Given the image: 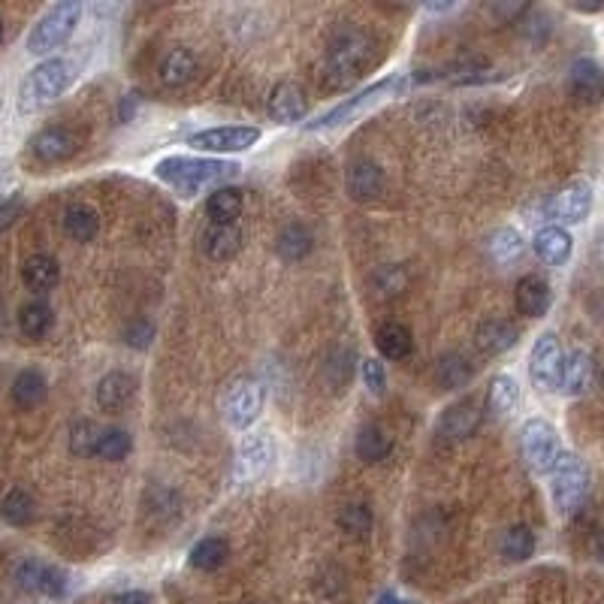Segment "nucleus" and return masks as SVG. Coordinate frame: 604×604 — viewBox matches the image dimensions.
Here are the masks:
<instances>
[{"label":"nucleus","instance_id":"1","mask_svg":"<svg viewBox=\"0 0 604 604\" xmlns=\"http://www.w3.org/2000/svg\"><path fill=\"white\" fill-rule=\"evenodd\" d=\"M155 176L173 188L182 197H197L200 191L209 188H227L230 179L239 176V164L233 161H215V158H185V155H170L155 164Z\"/></svg>","mask_w":604,"mask_h":604},{"label":"nucleus","instance_id":"2","mask_svg":"<svg viewBox=\"0 0 604 604\" xmlns=\"http://www.w3.org/2000/svg\"><path fill=\"white\" fill-rule=\"evenodd\" d=\"M378 43L369 31L360 28H342L330 46H327V76L333 85H348L375 64Z\"/></svg>","mask_w":604,"mask_h":604},{"label":"nucleus","instance_id":"3","mask_svg":"<svg viewBox=\"0 0 604 604\" xmlns=\"http://www.w3.org/2000/svg\"><path fill=\"white\" fill-rule=\"evenodd\" d=\"M76 82V67L67 58H46L19 85V112L34 115L52 106L58 97L67 94V88Z\"/></svg>","mask_w":604,"mask_h":604},{"label":"nucleus","instance_id":"4","mask_svg":"<svg viewBox=\"0 0 604 604\" xmlns=\"http://www.w3.org/2000/svg\"><path fill=\"white\" fill-rule=\"evenodd\" d=\"M79 19H82V4L79 0H61V4L49 7L37 25L31 28L28 34V52L31 55H49L55 52L58 46H64L73 31L79 28Z\"/></svg>","mask_w":604,"mask_h":604},{"label":"nucleus","instance_id":"5","mask_svg":"<svg viewBox=\"0 0 604 604\" xmlns=\"http://www.w3.org/2000/svg\"><path fill=\"white\" fill-rule=\"evenodd\" d=\"M405 88H408V79H405V76H387V79H378V82H372L369 88L357 91L354 97H345L339 106H333L330 112H324L318 121H309L306 130H312V133H315V130H336V127L354 121L360 112H366V109H372L375 103H381L384 97L402 94Z\"/></svg>","mask_w":604,"mask_h":604},{"label":"nucleus","instance_id":"6","mask_svg":"<svg viewBox=\"0 0 604 604\" xmlns=\"http://www.w3.org/2000/svg\"><path fill=\"white\" fill-rule=\"evenodd\" d=\"M547 478H550V499H553L556 511L574 514L589 493V472H586L583 460L571 450H562Z\"/></svg>","mask_w":604,"mask_h":604},{"label":"nucleus","instance_id":"7","mask_svg":"<svg viewBox=\"0 0 604 604\" xmlns=\"http://www.w3.org/2000/svg\"><path fill=\"white\" fill-rule=\"evenodd\" d=\"M520 453L526 466L535 472V475H550L553 463L559 460V435L553 429V423L541 420V417H532L520 426Z\"/></svg>","mask_w":604,"mask_h":604},{"label":"nucleus","instance_id":"8","mask_svg":"<svg viewBox=\"0 0 604 604\" xmlns=\"http://www.w3.org/2000/svg\"><path fill=\"white\" fill-rule=\"evenodd\" d=\"M263 405H266V390H263V384L254 381V378H242V381H236V384L227 390V396H224V417H227V423H230L233 429L248 432V429L260 420Z\"/></svg>","mask_w":604,"mask_h":604},{"label":"nucleus","instance_id":"9","mask_svg":"<svg viewBox=\"0 0 604 604\" xmlns=\"http://www.w3.org/2000/svg\"><path fill=\"white\" fill-rule=\"evenodd\" d=\"M260 127L248 124H227V127H209L188 139L191 148L209 151V155H233V151H248L260 142Z\"/></svg>","mask_w":604,"mask_h":604},{"label":"nucleus","instance_id":"10","mask_svg":"<svg viewBox=\"0 0 604 604\" xmlns=\"http://www.w3.org/2000/svg\"><path fill=\"white\" fill-rule=\"evenodd\" d=\"M562 345L556 339V333H541L529 351V378L532 387L541 393H553L559 390V375H562Z\"/></svg>","mask_w":604,"mask_h":604},{"label":"nucleus","instance_id":"11","mask_svg":"<svg viewBox=\"0 0 604 604\" xmlns=\"http://www.w3.org/2000/svg\"><path fill=\"white\" fill-rule=\"evenodd\" d=\"M13 580L22 592L46 595V598H61L70 586L67 571L58 565H49L43 559H22L13 571Z\"/></svg>","mask_w":604,"mask_h":604},{"label":"nucleus","instance_id":"12","mask_svg":"<svg viewBox=\"0 0 604 604\" xmlns=\"http://www.w3.org/2000/svg\"><path fill=\"white\" fill-rule=\"evenodd\" d=\"M31 155L40 161V164H64L70 158L79 155L82 148V139L76 130L70 127H61V124H52V127H43L31 136Z\"/></svg>","mask_w":604,"mask_h":604},{"label":"nucleus","instance_id":"13","mask_svg":"<svg viewBox=\"0 0 604 604\" xmlns=\"http://www.w3.org/2000/svg\"><path fill=\"white\" fill-rule=\"evenodd\" d=\"M275 460V444L269 441L266 432H254V435H245L239 450H236V469H233V478L239 484H248V481H257L269 472Z\"/></svg>","mask_w":604,"mask_h":604},{"label":"nucleus","instance_id":"14","mask_svg":"<svg viewBox=\"0 0 604 604\" xmlns=\"http://www.w3.org/2000/svg\"><path fill=\"white\" fill-rule=\"evenodd\" d=\"M592 209V188L589 182H571L547 200V218L562 224H580Z\"/></svg>","mask_w":604,"mask_h":604},{"label":"nucleus","instance_id":"15","mask_svg":"<svg viewBox=\"0 0 604 604\" xmlns=\"http://www.w3.org/2000/svg\"><path fill=\"white\" fill-rule=\"evenodd\" d=\"M484 420V411L478 408L475 399H463V402H453L450 408H444V414L438 417V432L447 441H466L469 435L478 432Z\"/></svg>","mask_w":604,"mask_h":604},{"label":"nucleus","instance_id":"16","mask_svg":"<svg viewBox=\"0 0 604 604\" xmlns=\"http://www.w3.org/2000/svg\"><path fill=\"white\" fill-rule=\"evenodd\" d=\"M309 115V97L296 82H278L269 97V118L275 124H296Z\"/></svg>","mask_w":604,"mask_h":604},{"label":"nucleus","instance_id":"17","mask_svg":"<svg viewBox=\"0 0 604 604\" xmlns=\"http://www.w3.org/2000/svg\"><path fill=\"white\" fill-rule=\"evenodd\" d=\"M568 91L577 103H601L604 100V70L592 58H580L568 70Z\"/></svg>","mask_w":604,"mask_h":604},{"label":"nucleus","instance_id":"18","mask_svg":"<svg viewBox=\"0 0 604 604\" xmlns=\"http://www.w3.org/2000/svg\"><path fill=\"white\" fill-rule=\"evenodd\" d=\"M136 393V378L127 375V372H106L100 381H97V390H94V399L100 405V411L106 414H121L130 399Z\"/></svg>","mask_w":604,"mask_h":604},{"label":"nucleus","instance_id":"19","mask_svg":"<svg viewBox=\"0 0 604 604\" xmlns=\"http://www.w3.org/2000/svg\"><path fill=\"white\" fill-rule=\"evenodd\" d=\"M514 299H517V312L523 318H544L550 302H553V293H550V284L547 278L529 272L517 281V290H514Z\"/></svg>","mask_w":604,"mask_h":604},{"label":"nucleus","instance_id":"20","mask_svg":"<svg viewBox=\"0 0 604 604\" xmlns=\"http://www.w3.org/2000/svg\"><path fill=\"white\" fill-rule=\"evenodd\" d=\"M595 381V363L586 351H568L562 357V375H559V390L565 396H583Z\"/></svg>","mask_w":604,"mask_h":604},{"label":"nucleus","instance_id":"21","mask_svg":"<svg viewBox=\"0 0 604 604\" xmlns=\"http://www.w3.org/2000/svg\"><path fill=\"white\" fill-rule=\"evenodd\" d=\"M384 191V173L375 161L360 158L348 167V194L357 203H369Z\"/></svg>","mask_w":604,"mask_h":604},{"label":"nucleus","instance_id":"22","mask_svg":"<svg viewBox=\"0 0 604 604\" xmlns=\"http://www.w3.org/2000/svg\"><path fill=\"white\" fill-rule=\"evenodd\" d=\"M532 248H535V254H538L541 263H547V266H562V263L571 257V251H574V239H571V233H568L565 227L550 224V227H541V230L535 233Z\"/></svg>","mask_w":604,"mask_h":604},{"label":"nucleus","instance_id":"23","mask_svg":"<svg viewBox=\"0 0 604 604\" xmlns=\"http://www.w3.org/2000/svg\"><path fill=\"white\" fill-rule=\"evenodd\" d=\"M197 70H200L197 55H194L191 49H185V46L170 49V52L161 58V64H158V76H161V82H164L167 88H182V85L194 82Z\"/></svg>","mask_w":604,"mask_h":604},{"label":"nucleus","instance_id":"24","mask_svg":"<svg viewBox=\"0 0 604 604\" xmlns=\"http://www.w3.org/2000/svg\"><path fill=\"white\" fill-rule=\"evenodd\" d=\"M22 281H25V287L31 293L43 296V293H49V290L58 287L61 266H58V260L52 254H31L25 260V266H22Z\"/></svg>","mask_w":604,"mask_h":604},{"label":"nucleus","instance_id":"25","mask_svg":"<svg viewBox=\"0 0 604 604\" xmlns=\"http://www.w3.org/2000/svg\"><path fill=\"white\" fill-rule=\"evenodd\" d=\"M517 336H520V330H517L511 321L490 318V321H484V324L475 330V345L481 348V354L496 357V354L511 351V348L517 345Z\"/></svg>","mask_w":604,"mask_h":604},{"label":"nucleus","instance_id":"26","mask_svg":"<svg viewBox=\"0 0 604 604\" xmlns=\"http://www.w3.org/2000/svg\"><path fill=\"white\" fill-rule=\"evenodd\" d=\"M242 248V230L236 224H209L206 233H203V251L224 263V260H233Z\"/></svg>","mask_w":604,"mask_h":604},{"label":"nucleus","instance_id":"27","mask_svg":"<svg viewBox=\"0 0 604 604\" xmlns=\"http://www.w3.org/2000/svg\"><path fill=\"white\" fill-rule=\"evenodd\" d=\"M312 248H315V236H312V230H309L306 224H299V221L287 224V227L278 233V239H275V251H278V257L287 260V263L309 257Z\"/></svg>","mask_w":604,"mask_h":604},{"label":"nucleus","instance_id":"28","mask_svg":"<svg viewBox=\"0 0 604 604\" xmlns=\"http://www.w3.org/2000/svg\"><path fill=\"white\" fill-rule=\"evenodd\" d=\"M52 327H55V312H52L49 302L34 299V302H28V306L19 309V330H22L25 339L40 342V339H46L52 333Z\"/></svg>","mask_w":604,"mask_h":604},{"label":"nucleus","instance_id":"29","mask_svg":"<svg viewBox=\"0 0 604 604\" xmlns=\"http://www.w3.org/2000/svg\"><path fill=\"white\" fill-rule=\"evenodd\" d=\"M375 345H378L381 357H384V360H393V363L405 360V357L411 354V348H414L411 330L402 327V324H396V321H387V324H381V327L375 330Z\"/></svg>","mask_w":604,"mask_h":604},{"label":"nucleus","instance_id":"30","mask_svg":"<svg viewBox=\"0 0 604 604\" xmlns=\"http://www.w3.org/2000/svg\"><path fill=\"white\" fill-rule=\"evenodd\" d=\"M354 450H357V457L363 463H381V460L390 457L393 435L387 429H381V426H363L357 441H354Z\"/></svg>","mask_w":604,"mask_h":604},{"label":"nucleus","instance_id":"31","mask_svg":"<svg viewBox=\"0 0 604 604\" xmlns=\"http://www.w3.org/2000/svg\"><path fill=\"white\" fill-rule=\"evenodd\" d=\"M472 375H475L472 363L463 354H457V351L444 354L438 360V366H435V381H438L441 390H463L472 381Z\"/></svg>","mask_w":604,"mask_h":604},{"label":"nucleus","instance_id":"32","mask_svg":"<svg viewBox=\"0 0 604 604\" xmlns=\"http://www.w3.org/2000/svg\"><path fill=\"white\" fill-rule=\"evenodd\" d=\"M242 191L239 188H218L209 194L206 200V215L212 218V224H236V218L242 215Z\"/></svg>","mask_w":604,"mask_h":604},{"label":"nucleus","instance_id":"33","mask_svg":"<svg viewBox=\"0 0 604 604\" xmlns=\"http://www.w3.org/2000/svg\"><path fill=\"white\" fill-rule=\"evenodd\" d=\"M64 233L76 242H91L100 233V215L85 203H73L64 212Z\"/></svg>","mask_w":604,"mask_h":604},{"label":"nucleus","instance_id":"34","mask_svg":"<svg viewBox=\"0 0 604 604\" xmlns=\"http://www.w3.org/2000/svg\"><path fill=\"white\" fill-rule=\"evenodd\" d=\"M0 517H4V523H10V526H28V523H34V517H37L34 496L28 490H22V487L10 490L4 499H0Z\"/></svg>","mask_w":604,"mask_h":604},{"label":"nucleus","instance_id":"35","mask_svg":"<svg viewBox=\"0 0 604 604\" xmlns=\"http://www.w3.org/2000/svg\"><path fill=\"white\" fill-rule=\"evenodd\" d=\"M10 393H13V402H16L19 408H37V405L46 399L49 384H46V378H43L37 369H25V372L16 375Z\"/></svg>","mask_w":604,"mask_h":604},{"label":"nucleus","instance_id":"36","mask_svg":"<svg viewBox=\"0 0 604 604\" xmlns=\"http://www.w3.org/2000/svg\"><path fill=\"white\" fill-rule=\"evenodd\" d=\"M520 402V384L514 375H496L490 381V393H487V408L496 414V417H505L517 408Z\"/></svg>","mask_w":604,"mask_h":604},{"label":"nucleus","instance_id":"37","mask_svg":"<svg viewBox=\"0 0 604 604\" xmlns=\"http://www.w3.org/2000/svg\"><path fill=\"white\" fill-rule=\"evenodd\" d=\"M230 556V544L218 535H209V538H200L191 550V565L197 571H218Z\"/></svg>","mask_w":604,"mask_h":604},{"label":"nucleus","instance_id":"38","mask_svg":"<svg viewBox=\"0 0 604 604\" xmlns=\"http://www.w3.org/2000/svg\"><path fill=\"white\" fill-rule=\"evenodd\" d=\"M336 523L348 538H369V532L375 526V514L366 502H351L339 511Z\"/></svg>","mask_w":604,"mask_h":604},{"label":"nucleus","instance_id":"39","mask_svg":"<svg viewBox=\"0 0 604 604\" xmlns=\"http://www.w3.org/2000/svg\"><path fill=\"white\" fill-rule=\"evenodd\" d=\"M502 556L508 562H526L532 553H535V532L523 523L511 526L505 535H502V544H499Z\"/></svg>","mask_w":604,"mask_h":604},{"label":"nucleus","instance_id":"40","mask_svg":"<svg viewBox=\"0 0 604 604\" xmlns=\"http://www.w3.org/2000/svg\"><path fill=\"white\" fill-rule=\"evenodd\" d=\"M100 435L103 429L94 423V420H76L70 426V453L79 460H88V457H97V444H100Z\"/></svg>","mask_w":604,"mask_h":604},{"label":"nucleus","instance_id":"41","mask_svg":"<svg viewBox=\"0 0 604 604\" xmlns=\"http://www.w3.org/2000/svg\"><path fill=\"white\" fill-rule=\"evenodd\" d=\"M487 251H490V257L496 260V263H514L523 251H526V242H523V236L514 230V227H502V230H496L493 236H490V242H487Z\"/></svg>","mask_w":604,"mask_h":604},{"label":"nucleus","instance_id":"42","mask_svg":"<svg viewBox=\"0 0 604 604\" xmlns=\"http://www.w3.org/2000/svg\"><path fill=\"white\" fill-rule=\"evenodd\" d=\"M130 450H133V438H130V432H127V429L112 426V429H103V435H100V444H97V460L118 463V460H124V457H127Z\"/></svg>","mask_w":604,"mask_h":604},{"label":"nucleus","instance_id":"43","mask_svg":"<svg viewBox=\"0 0 604 604\" xmlns=\"http://www.w3.org/2000/svg\"><path fill=\"white\" fill-rule=\"evenodd\" d=\"M121 336H124V345H127V348H133V351H148L151 342H155V324L136 318V321H130V324L124 327Z\"/></svg>","mask_w":604,"mask_h":604},{"label":"nucleus","instance_id":"44","mask_svg":"<svg viewBox=\"0 0 604 604\" xmlns=\"http://www.w3.org/2000/svg\"><path fill=\"white\" fill-rule=\"evenodd\" d=\"M405 284H408V275H405L399 266H384V269L375 275V287H378L384 296H393V293L405 290Z\"/></svg>","mask_w":604,"mask_h":604},{"label":"nucleus","instance_id":"45","mask_svg":"<svg viewBox=\"0 0 604 604\" xmlns=\"http://www.w3.org/2000/svg\"><path fill=\"white\" fill-rule=\"evenodd\" d=\"M363 384L372 396H381L387 387V372L378 360H363Z\"/></svg>","mask_w":604,"mask_h":604},{"label":"nucleus","instance_id":"46","mask_svg":"<svg viewBox=\"0 0 604 604\" xmlns=\"http://www.w3.org/2000/svg\"><path fill=\"white\" fill-rule=\"evenodd\" d=\"M22 212H25V197L22 194H13L7 200H0V233H4L7 227H13Z\"/></svg>","mask_w":604,"mask_h":604},{"label":"nucleus","instance_id":"47","mask_svg":"<svg viewBox=\"0 0 604 604\" xmlns=\"http://www.w3.org/2000/svg\"><path fill=\"white\" fill-rule=\"evenodd\" d=\"M523 31L532 40H544V34H550V16L547 13H532V19L523 22Z\"/></svg>","mask_w":604,"mask_h":604},{"label":"nucleus","instance_id":"48","mask_svg":"<svg viewBox=\"0 0 604 604\" xmlns=\"http://www.w3.org/2000/svg\"><path fill=\"white\" fill-rule=\"evenodd\" d=\"M109 604H151V595L142 589H127V592H115Z\"/></svg>","mask_w":604,"mask_h":604},{"label":"nucleus","instance_id":"49","mask_svg":"<svg viewBox=\"0 0 604 604\" xmlns=\"http://www.w3.org/2000/svg\"><path fill=\"white\" fill-rule=\"evenodd\" d=\"M589 547H592V556H595L598 562H604V529H598V532L592 535Z\"/></svg>","mask_w":604,"mask_h":604},{"label":"nucleus","instance_id":"50","mask_svg":"<svg viewBox=\"0 0 604 604\" xmlns=\"http://www.w3.org/2000/svg\"><path fill=\"white\" fill-rule=\"evenodd\" d=\"M592 257H595V263H598V266L604 269V233H601V236L595 239V245H592Z\"/></svg>","mask_w":604,"mask_h":604},{"label":"nucleus","instance_id":"51","mask_svg":"<svg viewBox=\"0 0 604 604\" xmlns=\"http://www.w3.org/2000/svg\"><path fill=\"white\" fill-rule=\"evenodd\" d=\"M7 333H10V318H7V306H4V299H0V339H7Z\"/></svg>","mask_w":604,"mask_h":604},{"label":"nucleus","instance_id":"52","mask_svg":"<svg viewBox=\"0 0 604 604\" xmlns=\"http://www.w3.org/2000/svg\"><path fill=\"white\" fill-rule=\"evenodd\" d=\"M378 604H411V601H402L399 595L387 592V595H381V601H378Z\"/></svg>","mask_w":604,"mask_h":604},{"label":"nucleus","instance_id":"53","mask_svg":"<svg viewBox=\"0 0 604 604\" xmlns=\"http://www.w3.org/2000/svg\"><path fill=\"white\" fill-rule=\"evenodd\" d=\"M0 43H4V22H0Z\"/></svg>","mask_w":604,"mask_h":604}]
</instances>
